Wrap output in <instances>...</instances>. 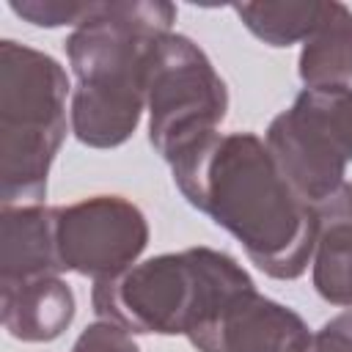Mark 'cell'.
<instances>
[{
  "label": "cell",
  "instance_id": "obj_1",
  "mask_svg": "<svg viewBox=\"0 0 352 352\" xmlns=\"http://www.w3.org/2000/svg\"><path fill=\"white\" fill-rule=\"evenodd\" d=\"M173 168L182 195L236 236L248 258L278 280L300 278L316 248L319 217L253 132L209 135Z\"/></svg>",
  "mask_w": 352,
  "mask_h": 352
},
{
  "label": "cell",
  "instance_id": "obj_2",
  "mask_svg": "<svg viewBox=\"0 0 352 352\" xmlns=\"http://www.w3.org/2000/svg\"><path fill=\"white\" fill-rule=\"evenodd\" d=\"M170 3H96L66 38L77 77L72 132L91 148H116L138 126L146 107V80L157 41L170 33Z\"/></svg>",
  "mask_w": 352,
  "mask_h": 352
},
{
  "label": "cell",
  "instance_id": "obj_3",
  "mask_svg": "<svg viewBox=\"0 0 352 352\" xmlns=\"http://www.w3.org/2000/svg\"><path fill=\"white\" fill-rule=\"evenodd\" d=\"M253 286L250 275L212 248L162 253L96 280L91 302L102 322L126 333L190 336L231 294Z\"/></svg>",
  "mask_w": 352,
  "mask_h": 352
},
{
  "label": "cell",
  "instance_id": "obj_4",
  "mask_svg": "<svg viewBox=\"0 0 352 352\" xmlns=\"http://www.w3.org/2000/svg\"><path fill=\"white\" fill-rule=\"evenodd\" d=\"M69 77L33 47L0 44V195L3 206L41 204L66 138Z\"/></svg>",
  "mask_w": 352,
  "mask_h": 352
},
{
  "label": "cell",
  "instance_id": "obj_5",
  "mask_svg": "<svg viewBox=\"0 0 352 352\" xmlns=\"http://www.w3.org/2000/svg\"><path fill=\"white\" fill-rule=\"evenodd\" d=\"M148 140L176 162L217 132L228 110V91L204 50L179 33H165L151 55L146 80Z\"/></svg>",
  "mask_w": 352,
  "mask_h": 352
},
{
  "label": "cell",
  "instance_id": "obj_6",
  "mask_svg": "<svg viewBox=\"0 0 352 352\" xmlns=\"http://www.w3.org/2000/svg\"><path fill=\"white\" fill-rule=\"evenodd\" d=\"M148 242L143 212L121 195H94L58 206V253L63 272L94 280L116 278L135 264Z\"/></svg>",
  "mask_w": 352,
  "mask_h": 352
},
{
  "label": "cell",
  "instance_id": "obj_7",
  "mask_svg": "<svg viewBox=\"0 0 352 352\" xmlns=\"http://www.w3.org/2000/svg\"><path fill=\"white\" fill-rule=\"evenodd\" d=\"M264 143L286 182L314 209L344 184L346 160L302 96L272 118Z\"/></svg>",
  "mask_w": 352,
  "mask_h": 352
},
{
  "label": "cell",
  "instance_id": "obj_8",
  "mask_svg": "<svg viewBox=\"0 0 352 352\" xmlns=\"http://www.w3.org/2000/svg\"><path fill=\"white\" fill-rule=\"evenodd\" d=\"M305 322L256 286L231 294L187 338L198 352H294L308 338Z\"/></svg>",
  "mask_w": 352,
  "mask_h": 352
},
{
  "label": "cell",
  "instance_id": "obj_9",
  "mask_svg": "<svg viewBox=\"0 0 352 352\" xmlns=\"http://www.w3.org/2000/svg\"><path fill=\"white\" fill-rule=\"evenodd\" d=\"M58 206L25 204L0 212V286L60 275Z\"/></svg>",
  "mask_w": 352,
  "mask_h": 352
},
{
  "label": "cell",
  "instance_id": "obj_10",
  "mask_svg": "<svg viewBox=\"0 0 352 352\" xmlns=\"http://www.w3.org/2000/svg\"><path fill=\"white\" fill-rule=\"evenodd\" d=\"M319 234L314 248V289L322 300L352 308V184H341L316 206Z\"/></svg>",
  "mask_w": 352,
  "mask_h": 352
},
{
  "label": "cell",
  "instance_id": "obj_11",
  "mask_svg": "<svg viewBox=\"0 0 352 352\" xmlns=\"http://www.w3.org/2000/svg\"><path fill=\"white\" fill-rule=\"evenodd\" d=\"M0 294L3 327L19 341H52L74 319V294L58 275L6 283L0 286Z\"/></svg>",
  "mask_w": 352,
  "mask_h": 352
},
{
  "label": "cell",
  "instance_id": "obj_12",
  "mask_svg": "<svg viewBox=\"0 0 352 352\" xmlns=\"http://www.w3.org/2000/svg\"><path fill=\"white\" fill-rule=\"evenodd\" d=\"M297 72L308 91L352 82V11L344 3H324L319 28L302 41Z\"/></svg>",
  "mask_w": 352,
  "mask_h": 352
},
{
  "label": "cell",
  "instance_id": "obj_13",
  "mask_svg": "<svg viewBox=\"0 0 352 352\" xmlns=\"http://www.w3.org/2000/svg\"><path fill=\"white\" fill-rule=\"evenodd\" d=\"M245 28L270 47H289L305 41L322 22L324 3L300 0V3H239L234 6Z\"/></svg>",
  "mask_w": 352,
  "mask_h": 352
},
{
  "label": "cell",
  "instance_id": "obj_14",
  "mask_svg": "<svg viewBox=\"0 0 352 352\" xmlns=\"http://www.w3.org/2000/svg\"><path fill=\"white\" fill-rule=\"evenodd\" d=\"M316 118L322 121L324 132L341 151V157L349 162L352 160V85L344 88H324V91H302L300 94Z\"/></svg>",
  "mask_w": 352,
  "mask_h": 352
},
{
  "label": "cell",
  "instance_id": "obj_15",
  "mask_svg": "<svg viewBox=\"0 0 352 352\" xmlns=\"http://www.w3.org/2000/svg\"><path fill=\"white\" fill-rule=\"evenodd\" d=\"M96 3H72V0H11V11L30 25L38 28H58V25H80L94 14Z\"/></svg>",
  "mask_w": 352,
  "mask_h": 352
},
{
  "label": "cell",
  "instance_id": "obj_16",
  "mask_svg": "<svg viewBox=\"0 0 352 352\" xmlns=\"http://www.w3.org/2000/svg\"><path fill=\"white\" fill-rule=\"evenodd\" d=\"M294 352H352V308L324 322Z\"/></svg>",
  "mask_w": 352,
  "mask_h": 352
},
{
  "label": "cell",
  "instance_id": "obj_17",
  "mask_svg": "<svg viewBox=\"0 0 352 352\" xmlns=\"http://www.w3.org/2000/svg\"><path fill=\"white\" fill-rule=\"evenodd\" d=\"M72 352H140V349L126 330L99 319L80 333Z\"/></svg>",
  "mask_w": 352,
  "mask_h": 352
}]
</instances>
